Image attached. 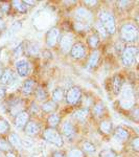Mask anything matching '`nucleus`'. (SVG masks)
<instances>
[{"label":"nucleus","mask_w":139,"mask_h":157,"mask_svg":"<svg viewBox=\"0 0 139 157\" xmlns=\"http://www.w3.org/2000/svg\"><path fill=\"white\" fill-rule=\"evenodd\" d=\"M98 60H100V52L98 50H93L89 56V59H88V67L89 68H94L97 65Z\"/></svg>","instance_id":"obj_17"},{"label":"nucleus","mask_w":139,"mask_h":157,"mask_svg":"<svg viewBox=\"0 0 139 157\" xmlns=\"http://www.w3.org/2000/svg\"><path fill=\"white\" fill-rule=\"evenodd\" d=\"M103 104H97L96 106L94 107V109H93V113H94L96 116H102L103 115Z\"/></svg>","instance_id":"obj_36"},{"label":"nucleus","mask_w":139,"mask_h":157,"mask_svg":"<svg viewBox=\"0 0 139 157\" xmlns=\"http://www.w3.org/2000/svg\"><path fill=\"white\" fill-rule=\"evenodd\" d=\"M35 86V81L29 78V80H26L22 85V93L25 95H28L32 92V89H34Z\"/></svg>","instance_id":"obj_18"},{"label":"nucleus","mask_w":139,"mask_h":157,"mask_svg":"<svg viewBox=\"0 0 139 157\" xmlns=\"http://www.w3.org/2000/svg\"><path fill=\"white\" fill-rule=\"evenodd\" d=\"M136 23H137V25L139 26V15H138L137 17H136Z\"/></svg>","instance_id":"obj_44"},{"label":"nucleus","mask_w":139,"mask_h":157,"mask_svg":"<svg viewBox=\"0 0 139 157\" xmlns=\"http://www.w3.org/2000/svg\"><path fill=\"white\" fill-rule=\"evenodd\" d=\"M70 54L74 59H82L86 56V47L84 46V44L80 42L75 43V44H73L72 48L70 50Z\"/></svg>","instance_id":"obj_11"},{"label":"nucleus","mask_w":139,"mask_h":157,"mask_svg":"<svg viewBox=\"0 0 139 157\" xmlns=\"http://www.w3.org/2000/svg\"><path fill=\"white\" fill-rule=\"evenodd\" d=\"M67 157H84V154H83V151L79 149H72L68 152Z\"/></svg>","instance_id":"obj_32"},{"label":"nucleus","mask_w":139,"mask_h":157,"mask_svg":"<svg viewBox=\"0 0 139 157\" xmlns=\"http://www.w3.org/2000/svg\"><path fill=\"white\" fill-rule=\"evenodd\" d=\"M13 6L15 9L20 13H26L27 12V6L24 1H13Z\"/></svg>","instance_id":"obj_26"},{"label":"nucleus","mask_w":139,"mask_h":157,"mask_svg":"<svg viewBox=\"0 0 139 157\" xmlns=\"http://www.w3.org/2000/svg\"><path fill=\"white\" fill-rule=\"evenodd\" d=\"M52 157H65L64 153H62L61 151H55L52 154Z\"/></svg>","instance_id":"obj_41"},{"label":"nucleus","mask_w":139,"mask_h":157,"mask_svg":"<svg viewBox=\"0 0 139 157\" xmlns=\"http://www.w3.org/2000/svg\"><path fill=\"white\" fill-rule=\"evenodd\" d=\"M60 46L61 49L64 54H67L71 50L73 46V36L71 34H66L61 38L60 41Z\"/></svg>","instance_id":"obj_9"},{"label":"nucleus","mask_w":139,"mask_h":157,"mask_svg":"<svg viewBox=\"0 0 139 157\" xmlns=\"http://www.w3.org/2000/svg\"><path fill=\"white\" fill-rule=\"evenodd\" d=\"M1 16H2V15H1V11H0V19H1Z\"/></svg>","instance_id":"obj_47"},{"label":"nucleus","mask_w":139,"mask_h":157,"mask_svg":"<svg viewBox=\"0 0 139 157\" xmlns=\"http://www.w3.org/2000/svg\"><path fill=\"white\" fill-rule=\"evenodd\" d=\"M47 121H48V125L50 126V127H55V126H58L60 124L61 121V117L59 114H57V113H54V114H51L48 117V120H47Z\"/></svg>","instance_id":"obj_25"},{"label":"nucleus","mask_w":139,"mask_h":157,"mask_svg":"<svg viewBox=\"0 0 139 157\" xmlns=\"http://www.w3.org/2000/svg\"><path fill=\"white\" fill-rule=\"evenodd\" d=\"M120 37L123 41L132 42L138 38V29L132 23H126L120 29Z\"/></svg>","instance_id":"obj_4"},{"label":"nucleus","mask_w":139,"mask_h":157,"mask_svg":"<svg viewBox=\"0 0 139 157\" xmlns=\"http://www.w3.org/2000/svg\"><path fill=\"white\" fill-rule=\"evenodd\" d=\"M0 157H2V153H1V152H0Z\"/></svg>","instance_id":"obj_49"},{"label":"nucleus","mask_w":139,"mask_h":157,"mask_svg":"<svg viewBox=\"0 0 139 157\" xmlns=\"http://www.w3.org/2000/svg\"><path fill=\"white\" fill-rule=\"evenodd\" d=\"M74 27L77 30H85L91 26L93 22V16L91 12L85 7H79L74 12Z\"/></svg>","instance_id":"obj_1"},{"label":"nucleus","mask_w":139,"mask_h":157,"mask_svg":"<svg viewBox=\"0 0 139 157\" xmlns=\"http://www.w3.org/2000/svg\"><path fill=\"white\" fill-rule=\"evenodd\" d=\"M100 130H102L103 133L109 134V133L112 132L113 126H112V123H111L110 121H103L100 123Z\"/></svg>","instance_id":"obj_24"},{"label":"nucleus","mask_w":139,"mask_h":157,"mask_svg":"<svg viewBox=\"0 0 139 157\" xmlns=\"http://www.w3.org/2000/svg\"><path fill=\"white\" fill-rule=\"evenodd\" d=\"M136 130H137V132H138V134H139V128H137Z\"/></svg>","instance_id":"obj_48"},{"label":"nucleus","mask_w":139,"mask_h":157,"mask_svg":"<svg viewBox=\"0 0 139 157\" xmlns=\"http://www.w3.org/2000/svg\"><path fill=\"white\" fill-rule=\"evenodd\" d=\"M60 38V29L58 27H51L46 34V44L48 47H54Z\"/></svg>","instance_id":"obj_8"},{"label":"nucleus","mask_w":139,"mask_h":157,"mask_svg":"<svg viewBox=\"0 0 139 157\" xmlns=\"http://www.w3.org/2000/svg\"><path fill=\"white\" fill-rule=\"evenodd\" d=\"M88 113H89V110L86 108H83V109H79V110H77L74 113H73V117L75 118V120L77 121H85L86 117L88 116Z\"/></svg>","instance_id":"obj_21"},{"label":"nucleus","mask_w":139,"mask_h":157,"mask_svg":"<svg viewBox=\"0 0 139 157\" xmlns=\"http://www.w3.org/2000/svg\"><path fill=\"white\" fill-rule=\"evenodd\" d=\"M81 97H82V91L79 87L77 86H73V87L69 88L66 92V102L70 105H74L77 104L79 101L81 100Z\"/></svg>","instance_id":"obj_7"},{"label":"nucleus","mask_w":139,"mask_h":157,"mask_svg":"<svg viewBox=\"0 0 139 157\" xmlns=\"http://www.w3.org/2000/svg\"><path fill=\"white\" fill-rule=\"evenodd\" d=\"M62 133L68 139H71L75 134V129L73 127L72 123L69 121H66L62 125Z\"/></svg>","instance_id":"obj_12"},{"label":"nucleus","mask_w":139,"mask_h":157,"mask_svg":"<svg viewBox=\"0 0 139 157\" xmlns=\"http://www.w3.org/2000/svg\"><path fill=\"white\" fill-rule=\"evenodd\" d=\"M129 132L127 129L122 128V127H118L116 128L115 132H114V138L117 139L118 141H126L129 138Z\"/></svg>","instance_id":"obj_16"},{"label":"nucleus","mask_w":139,"mask_h":157,"mask_svg":"<svg viewBox=\"0 0 139 157\" xmlns=\"http://www.w3.org/2000/svg\"><path fill=\"white\" fill-rule=\"evenodd\" d=\"M138 97H139V88H138Z\"/></svg>","instance_id":"obj_50"},{"label":"nucleus","mask_w":139,"mask_h":157,"mask_svg":"<svg viewBox=\"0 0 139 157\" xmlns=\"http://www.w3.org/2000/svg\"><path fill=\"white\" fill-rule=\"evenodd\" d=\"M6 91L4 88H2V87H0V101H2L4 98V97H6Z\"/></svg>","instance_id":"obj_40"},{"label":"nucleus","mask_w":139,"mask_h":157,"mask_svg":"<svg viewBox=\"0 0 139 157\" xmlns=\"http://www.w3.org/2000/svg\"><path fill=\"white\" fill-rule=\"evenodd\" d=\"M55 108H57V105H55V103L54 101H46V102L42 105V110L47 113L54 111Z\"/></svg>","instance_id":"obj_23"},{"label":"nucleus","mask_w":139,"mask_h":157,"mask_svg":"<svg viewBox=\"0 0 139 157\" xmlns=\"http://www.w3.org/2000/svg\"><path fill=\"white\" fill-rule=\"evenodd\" d=\"M36 98L38 101H40V102H43V101L46 100L47 94H46V92H45V90L42 89V88H38L36 90Z\"/></svg>","instance_id":"obj_30"},{"label":"nucleus","mask_w":139,"mask_h":157,"mask_svg":"<svg viewBox=\"0 0 139 157\" xmlns=\"http://www.w3.org/2000/svg\"><path fill=\"white\" fill-rule=\"evenodd\" d=\"M95 26H96V29H97L98 34H100V36H102L103 38H105V37H106V36H107V35H108L107 30H106V29H105V27L103 26V24L100 23V21H98V22H96V25H95Z\"/></svg>","instance_id":"obj_34"},{"label":"nucleus","mask_w":139,"mask_h":157,"mask_svg":"<svg viewBox=\"0 0 139 157\" xmlns=\"http://www.w3.org/2000/svg\"><path fill=\"white\" fill-rule=\"evenodd\" d=\"M20 29H21V23L20 22H15V23H13V25L11 26V29H9V35H14L15 33H17V32H19Z\"/></svg>","instance_id":"obj_35"},{"label":"nucleus","mask_w":139,"mask_h":157,"mask_svg":"<svg viewBox=\"0 0 139 157\" xmlns=\"http://www.w3.org/2000/svg\"><path fill=\"white\" fill-rule=\"evenodd\" d=\"M100 157H116V153L111 149H105L100 153Z\"/></svg>","instance_id":"obj_33"},{"label":"nucleus","mask_w":139,"mask_h":157,"mask_svg":"<svg viewBox=\"0 0 139 157\" xmlns=\"http://www.w3.org/2000/svg\"><path fill=\"white\" fill-rule=\"evenodd\" d=\"M136 59H137V61H138V62H139V54L137 55V58H136Z\"/></svg>","instance_id":"obj_46"},{"label":"nucleus","mask_w":139,"mask_h":157,"mask_svg":"<svg viewBox=\"0 0 139 157\" xmlns=\"http://www.w3.org/2000/svg\"><path fill=\"white\" fill-rule=\"evenodd\" d=\"M11 144L4 138H0V150L1 151H9L11 150Z\"/></svg>","instance_id":"obj_31"},{"label":"nucleus","mask_w":139,"mask_h":157,"mask_svg":"<svg viewBox=\"0 0 139 157\" xmlns=\"http://www.w3.org/2000/svg\"><path fill=\"white\" fill-rule=\"evenodd\" d=\"M28 49H29L30 54H32V55H37L38 52H39V47H38V45H36V44L30 45L28 47Z\"/></svg>","instance_id":"obj_38"},{"label":"nucleus","mask_w":139,"mask_h":157,"mask_svg":"<svg viewBox=\"0 0 139 157\" xmlns=\"http://www.w3.org/2000/svg\"><path fill=\"white\" fill-rule=\"evenodd\" d=\"M131 146H132V148L135 151L139 152V137L134 138L133 140H132V143H131Z\"/></svg>","instance_id":"obj_37"},{"label":"nucleus","mask_w":139,"mask_h":157,"mask_svg":"<svg viewBox=\"0 0 139 157\" xmlns=\"http://www.w3.org/2000/svg\"><path fill=\"white\" fill-rule=\"evenodd\" d=\"M135 103V97H134V91L131 85H125L120 91V98H119V104L121 108L129 110L134 106Z\"/></svg>","instance_id":"obj_2"},{"label":"nucleus","mask_w":139,"mask_h":157,"mask_svg":"<svg viewBox=\"0 0 139 157\" xmlns=\"http://www.w3.org/2000/svg\"><path fill=\"white\" fill-rule=\"evenodd\" d=\"M98 21L103 24L108 34L113 35L115 33V19L110 12L105 11V10L100 11L98 14Z\"/></svg>","instance_id":"obj_3"},{"label":"nucleus","mask_w":139,"mask_h":157,"mask_svg":"<svg viewBox=\"0 0 139 157\" xmlns=\"http://www.w3.org/2000/svg\"><path fill=\"white\" fill-rule=\"evenodd\" d=\"M6 157H16L15 156V154L14 153H12V152H9V153L6 154Z\"/></svg>","instance_id":"obj_43"},{"label":"nucleus","mask_w":139,"mask_h":157,"mask_svg":"<svg viewBox=\"0 0 139 157\" xmlns=\"http://www.w3.org/2000/svg\"><path fill=\"white\" fill-rule=\"evenodd\" d=\"M139 54L138 48L136 46H128L123 49L121 55V61L125 66H132L135 62L137 55Z\"/></svg>","instance_id":"obj_5"},{"label":"nucleus","mask_w":139,"mask_h":157,"mask_svg":"<svg viewBox=\"0 0 139 157\" xmlns=\"http://www.w3.org/2000/svg\"><path fill=\"white\" fill-rule=\"evenodd\" d=\"M85 4H88L89 6H94V4L97 3V1H95V0H93V1H84Z\"/></svg>","instance_id":"obj_42"},{"label":"nucleus","mask_w":139,"mask_h":157,"mask_svg":"<svg viewBox=\"0 0 139 157\" xmlns=\"http://www.w3.org/2000/svg\"><path fill=\"white\" fill-rule=\"evenodd\" d=\"M39 130H40V127L39 125L36 123V121H28L27 125L25 126V133L29 136H35L39 133Z\"/></svg>","instance_id":"obj_15"},{"label":"nucleus","mask_w":139,"mask_h":157,"mask_svg":"<svg viewBox=\"0 0 139 157\" xmlns=\"http://www.w3.org/2000/svg\"><path fill=\"white\" fill-rule=\"evenodd\" d=\"M2 73H3V70H2L1 68H0V77H1V75H2Z\"/></svg>","instance_id":"obj_45"},{"label":"nucleus","mask_w":139,"mask_h":157,"mask_svg":"<svg viewBox=\"0 0 139 157\" xmlns=\"http://www.w3.org/2000/svg\"><path fill=\"white\" fill-rule=\"evenodd\" d=\"M88 44L92 48H96L98 44H100V37L96 36V35H91L88 38Z\"/></svg>","instance_id":"obj_27"},{"label":"nucleus","mask_w":139,"mask_h":157,"mask_svg":"<svg viewBox=\"0 0 139 157\" xmlns=\"http://www.w3.org/2000/svg\"><path fill=\"white\" fill-rule=\"evenodd\" d=\"M9 141L12 146L16 147V148H21L22 147V140L19 137V135L17 133H11L9 137Z\"/></svg>","instance_id":"obj_20"},{"label":"nucleus","mask_w":139,"mask_h":157,"mask_svg":"<svg viewBox=\"0 0 139 157\" xmlns=\"http://www.w3.org/2000/svg\"><path fill=\"white\" fill-rule=\"evenodd\" d=\"M15 82V75L11 69H6L3 70V73L0 77V84L9 86Z\"/></svg>","instance_id":"obj_13"},{"label":"nucleus","mask_w":139,"mask_h":157,"mask_svg":"<svg viewBox=\"0 0 139 157\" xmlns=\"http://www.w3.org/2000/svg\"><path fill=\"white\" fill-rule=\"evenodd\" d=\"M83 150L86 151L87 153H94L95 152V146L93 145L92 143H90V141H85L84 144H83Z\"/></svg>","instance_id":"obj_28"},{"label":"nucleus","mask_w":139,"mask_h":157,"mask_svg":"<svg viewBox=\"0 0 139 157\" xmlns=\"http://www.w3.org/2000/svg\"><path fill=\"white\" fill-rule=\"evenodd\" d=\"M28 118H29L28 113L25 112V111H22L15 118V126L19 129L24 128L27 125V123H28Z\"/></svg>","instance_id":"obj_14"},{"label":"nucleus","mask_w":139,"mask_h":157,"mask_svg":"<svg viewBox=\"0 0 139 157\" xmlns=\"http://www.w3.org/2000/svg\"><path fill=\"white\" fill-rule=\"evenodd\" d=\"M43 138L46 141L52 144V145L57 147L63 146V138L61 134L55 130L54 128H47L46 130L43 132Z\"/></svg>","instance_id":"obj_6"},{"label":"nucleus","mask_w":139,"mask_h":157,"mask_svg":"<svg viewBox=\"0 0 139 157\" xmlns=\"http://www.w3.org/2000/svg\"><path fill=\"white\" fill-rule=\"evenodd\" d=\"M15 66H16L17 73L20 77H26L29 72V63L27 62V60L25 59H20L18 61H16L15 63Z\"/></svg>","instance_id":"obj_10"},{"label":"nucleus","mask_w":139,"mask_h":157,"mask_svg":"<svg viewBox=\"0 0 139 157\" xmlns=\"http://www.w3.org/2000/svg\"><path fill=\"white\" fill-rule=\"evenodd\" d=\"M64 98V90L62 88H55L52 92V100L54 103H59Z\"/></svg>","instance_id":"obj_22"},{"label":"nucleus","mask_w":139,"mask_h":157,"mask_svg":"<svg viewBox=\"0 0 139 157\" xmlns=\"http://www.w3.org/2000/svg\"><path fill=\"white\" fill-rule=\"evenodd\" d=\"M9 11V4L4 3L3 6H1V13L3 12V13H6V14H7Z\"/></svg>","instance_id":"obj_39"},{"label":"nucleus","mask_w":139,"mask_h":157,"mask_svg":"<svg viewBox=\"0 0 139 157\" xmlns=\"http://www.w3.org/2000/svg\"><path fill=\"white\" fill-rule=\"evenodd\" d=\"M9 131V124L6 120H0V134H6Z\"/></svg>","instance_id":"obj_29"},{"label":"nucleus","mask_w":139,"mask_h":157,"mask_svg":"<svg viewBox=\"0 0 139 157\" xmlns=\"http://www.w3.org/2000/svg\"><path fill=\"white\" fill-rule=\"evenodd\" d=\"M122 87V78L119 75H115L114 78H113V91H114L115 94H119Z\"/></svg>","instance_id":"obj_19"}]
</instances>
